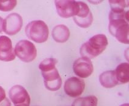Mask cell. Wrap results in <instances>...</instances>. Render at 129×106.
<instances>
[{
    "label": "cell",
    "instance_id": "cb8c5ba5",
    "mask_svg": "<svg viewBox=\"0 0 129 106\" xmlns=\"http://www.w3.org/2000/svg\"><path fill=\"white\" fill-rule=\"evenodd\" d=\"M120 106H129V104H127V103H126V104H123L122 105H121Z\"/></svg>",
    "mask_w": 129,
    "mask_h": 106
},
{
    "label": "cell",
    "instance_id": "9c48e42d",
    "mask_svg": "<svg viewBox=\"0 0 129 106\" xmlns=\"http://www.w3.org/2000/svg\"><path fill=\"white\" fill-rule=\"evenodd\" d=\"M73 69L75 74L79 77L86 78L93 72V66L90 59L81 57L73 63Z\"/></svg>",
    "mask_w": 129,
    "mask_h": 106
},
{
    "label": "cell",
    "instance_id": "30bf717a",
    "mask_svg": "<svg viewBox=\"0 0 129 106\" xmlns=\"http://www.w3.org/2000/svg\"><path fill=\"white\" fill-rule=\"evenodd\" d=\"M9 96L15 105L25 104L29 105L30 97L26 89L21 85H15L10 88Z\"/></svg>",
    "mask_w": 129,
    "mask_h": 106
},
{
    "label": "cell",
    "instance_id": "9a60e30c",
    "mask_svg": "<svg viewBox=\"0 0 129 106\" xmlns=\"http://www.w3.org/2000/svg\"><path fill=\"white\" fill-rule=\"evenodd\" d=\"M118 83L125 84L129 81V64L122 63L116 67L115 71Z\"/></svg>",
    "mask_w": 129,
    "mask_h": 106
},
{
    "label": "cell",
    "instance_id": "3957f363",
    "mask_svg": "<svg viewBox=\"0 0 129 106\" xmlns=\"http://www.w3.org/2000/svg\"><path fill=\"white\" fill-rule=\"evenodd\" d=\"M128 21L125 18H116L109 20V32L119 42L124 44H129Z\"/></svg>",
    "mask_w": 129,
    "mask_h": 106
},
{
    "label": "cell",
    "instance_id": "ffe728a7",
    "mask_svg": "<svg viewBox=\"0 0 129 106\" xmlns=\"http://www.w3.org/2000/svg\"><path fill=\"white\" fill-rule=\"evenodd\" d=\"M6 98V95L5 90L0 86V103L2 102Z\"/></svg>",
    "mask_w": 129,
    "mask_h": 106
},
{
    "label": "cell",
    "instance_id": "603a6c76",
    "mask_svg": "<svg viewBox=\"0 0 129 106\" xmlns=\"http://www.w3.org/2000/svg\"><path fill=\"white\" fill-rule=\"evenodd\" d=\"M15 106H29V105L25 104H18V105H16Z\"/></svg>",
    "mask_w": 129,
    "mask_h": 106
},
{
    "label": "cell",
    "instance_id": "8fae6325",
    "mask_svg": "<svg viewBox=\"0 0 129 106\" xmlns=\"http://www.w3.org/2000/svg\"><path fill=\"white\" fill-rule=\"evenodd\" d=\"M41 74L44 78L45 86L48 90L56 91L61 87L62 79L56 68L46 72H41Z\"/></svg>",
    "mask_w": 129,
    "mask_h": 106
},
{
    "label": "cell",
    "instance_id": "5bb4252c",
    "mask_svg": "<svg viewBox=\"0 0 129 106\" xmlns=\"http://www.w3.org/2000/svg\"><path fill=\"white\" fill-rule=\"evenodd\" d=\"M99 80L105 88H112L119 84L115 71H107L103 72L99 77Z\"/></svg>",
    "mask_w": 129,
    "mask_h": 106
},
{
    "label": "cell",
    "instance_id": "7c38bea8",
    "mask_svg": "<svg viewBox=\"0 0 129 106\" xmlns=\"http://www.w3.org/2000/svg\"><path fill=\"white\" fill-rule=\"evenodd\" d=\"M15 57L11 39L6 36H0V60L11 62Z\"/></svg>",
    "mask_w": 129,
    "mask_h": 106
},
{
    "label": "cell",
    "instance_id": "5b68a950",
    "mask_svg": "<svg viewBox=\"0 0 129 106\" xmlns=\"http://www.w3.org/2000/svg\"><path fill=\"white\" fill-rule=\"evenodd\" d=\"M23 20L20 15L12 13L9 15L3 20V31L9 36L15 35L21 30Z\"/></svg>",
    "mask_w": 129,
    "mask_h": 106
},
{
    "label": "cell",
    "instance_id": "e0dca14e",
    "mask_svg": "<svg viewBox=\"0 0 129 106\" xmlns=\"http://www.w3.org/2000/svg\"><path fill=\"white\" fill-rule=\"evenodd\" d=\"M56 60L54 58H47L41 62L39 65V69L41 72L50 71L56 68L55 66H56Z\"/></svg>",
    "mask_w": 129,
    "mask_h": 106
},
{
    "label": "cell",
    "instance_id": "2e32d148",
    "mask_svg": "<svg viewBox=\"0 0 129 106\" xmlns=\"http://www.w3.org/2000/svg\"><path fill=\"white\" fill-rule=\"evenodd\" d=\"M98 99L95 96L90 95L75 99L72 106H97Z\"/></svg>",
    "mask_w": 129,
    "mask_h": 106
},
{
    "label": "cell",
    "instance_id": "7402d4cb",
    "mask_svg": "<svg viewBox=\"0 0 129 106\" xmlns=\"http://www.w3.org/2000/svg\"><path fill=\"white\" fill-rule=\"evenodd\" d=\"M3 20L4 19L0 16V33L3 31Z\"/></svg>",
    "mask_w": 129,
    "mask_h": 106
},
{
    "label": "cell",
    "instance_id": "44dd1931",
    "mask_svg": "<svg viewBox=\"0 0 129 106\" xmlns=\"http://www.w3.org/2000/svg\"><path fill=\"white\" fill-rule=\"evenodd\" d=\"M0 106H11V102L6 97L2 102L0 103Z\"/></svg>",
    "mask_w": 129,
    "mask_h": 106
},
{
    "label": "cell",
    "instance_id": "ba28073f",
    "mask_svg": "<svg viewBox=\"0 0 129 106\" xmlns=\"http://www.w3.org/2000/svg\"><path fill=\"white\" fill-rule=\"evenodd\" d=\"M85 82L82 79L72 77L65 81L64 89L67 95L72 98L80 96L85 89Z\"/></svg>",
    "mask_w": 129,
    "mask_h": 106
},
{
    "label": "cell",
    "instance_id": "52a82bcc",
    "mask_svg": "<svg viewBox=\"0 0 129 106\" xmlns=\"http://www.w3.org/2000/svg\"><path fill=\"white\" fill-rule=\"evenodd\" d=\"M79 10L78 14L73 16V21L78 26L81 28H88L91 25L93 20L92 13L87 4L78 1Z\"/></svg>",
    "mask_w": 129,
    "mask_h": 106
},
{
    "label": "cell",
    "instance_id": "277c9868",
    "mask_svg": "<svg viewBox=\"0 0 129 106\" xmlns=\"http://www.w3.org/2000/svg\"><path fill=\"white\" fill-rule=\"evenodd\" d=\"M15 56L25 63L34 61L37 56V50L35 45L27 40H21L16 44L14 49Z\"/></svg>",
    "mask_w": 129,
    "mask_h": 106
},
{
    "label": "cell",
    "instance_id": "ac0fdd59",
    "mask_svg": "<svg viewBox=\"0 0 129 106\" xmlns=\"http://www.w3.org/2000/svg\"><path fill=\"white\" fill-rule=\"evenodd\" d=\"M17 4V1L15 0L11 1H0V11L10 12L12 10Z\"/></svg>",
    "mask_w": 129,
    "mask_h": 106
},
{
    "label": "cell",
    "instance_id": "6da1fadb",
    "mask_svg": "<svg viewBox=\"0 0 129 106\" xmlns=\"http://www.w3.org/2000/svg\"><path fill=\"white\" fill-rule=\"evenodd\" d=\"M108 45V39L103 34H96L80 48V54L82 57L92 59L101 54Z\"/></svg>",
    "mask_w": 129,
    "mask_h": 106
},
{
    "label": "cell",
    "instance_id": "d6986e66",
    "mask_svg": "<svg viewBox=\"0 0 129 106\" xmlns=\"http://www.w3.org/2000/svg\"><path fill=\"white\" fill-rule=\"evenodd\" d=\"M111 9H124L126 7L125 1H109Z\"/></svg>",
    "mask_w": 129,
    "mask_h": 106
},
{
    "label": "cell",
    "instance_id": "4fadbf2b",
    "mask_svg": "<svg viewBox=\"0 0 129 106\" xmlns=\"http://www.w3.org/2000/svg\"><path fill=\"white\" fill-rule=\"evenodd\" d=\"M52 38L58 43H64L68 41L70 37V30L64 25H58L52 30Z\"/></svg>",
    "mask_w": 129,
    "mask_h": 106
},
{
    "label": "cell",
    "instance_id": "8992f818",
    "mask_svg": "<svg viewBox=\"0 0 129 106\" xmlns=\"http://www.w3.org/2000/svg\"><path fill=\"white\" fill-rule=\"evenodd\" d=\"M55 6L58 14L64 18H69L76 16L78 13V2L75 1H55Z\"/></svg>",
    "mask_w": 129,
    "mask_h": 106
},
{
    "label": "cell",
    "instance_id": "7a4b0ae2",
    "mask_svg": "<svg viewBox=\"0 0 129 106\" xmlns=\"http://www.w3.org/2000/svg\"><path fill=\"white\" fill-rule=\"evenodd\" d=\"M25 32L29 39L38 44L47 41L49 35L48 26L41 20L30 22L25 27Z\"/></svg>",
    "mask_w": 129,
    "mask_h": 106
}]
</instances>
